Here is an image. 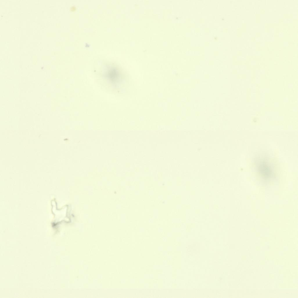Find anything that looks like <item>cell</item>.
<instances>
[{"label": "cell", "mask_w": 298, "mask_h": 298, "mask_svg": "<svg viewBox=\"0 0 298 298\" xmlns=\"http://www.w3.org/2000/svg\"><path fill=\"white\" fill-rule=\"evenodd\" d=\"M259 168L260 173H262L263 175L265 176H268L270 174V168L267 164L265 163V162H262L260 163Z\"/></svg>", "instance_id": "6da1fadb"}]
</instances>
